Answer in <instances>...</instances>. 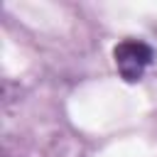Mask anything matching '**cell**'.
Segmentation results:
<instances>
[{"mask_svg":"<svg viewBox=\"0 0 157 157\" xmlns=\"http://www.w3.org/2000/svg\"><path fill=\"white\" fill-rule=\"evenodd\" d=\"M152 49L145 44V42H137V39H123L115 49H113V59H115V69L118 74L128 81V83H135L142 78L145 69L152 64Z\"/></svg>","mask_w":157,"mask_h":157,"instance_id":"obj_1","label":"cell"}]
</instances>
